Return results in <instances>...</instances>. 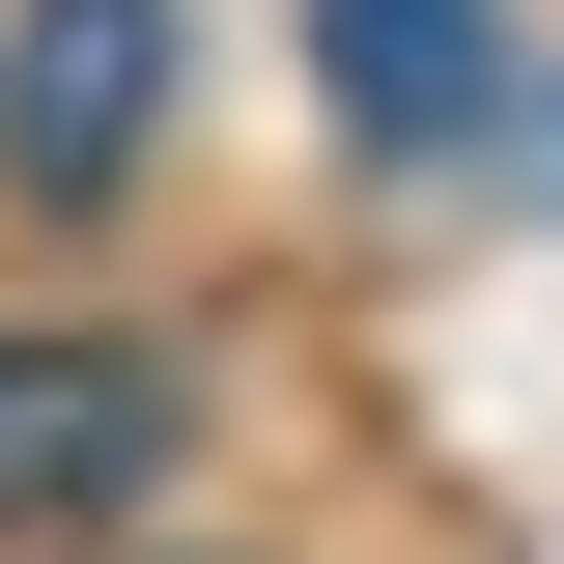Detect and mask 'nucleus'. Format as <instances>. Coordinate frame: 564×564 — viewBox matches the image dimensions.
I'll list each match as a JSON object with an SVG mask.
<instances>
[{
	"mask_svg": "<svg viewBox=\"0 0 564 564\" xmlns=\"http://www.w3.org/2000/svg\"><path fill=\"white\" fill-rule=\"evenodd\" d=\"M141 452H170V367H141V339H0V536L113 508Z\"/></svg>",
	"mask_w": 564,
	"mask_h": 564,
	"instance_id": "2",
	"label": "nucleus"
},
{
	"mask_svg": "<svg viewBox=\"0 0 564 564\" xmlns=\"http://www.w3.org/2000/svg\"><path fill=\"white\" fill-rule=\"evenodd\" d=\"M311 85H339L367 170H423V141L508 113V0H311Z\"/></svg>",
	"mask_w": 564,
	"mask_h": 564,
	"instance_id": "3",
	"label": "nucleus"
},
{
	"mask_svg": "<svg viewBox=\"0 0 564 564\" xmlns=\"http://www.w3.org/2000/svg\"><path fill=\"white\" fill-rule=\"evenodd\" d=\"M141 141H170V0H29L0 29V170L29 198H113Z\"/></svg>",
	"mask_w": 564,
	"mask_h": 564,
	"instance_id": "1",
	"label": "nucleus"
}]
</instances>
